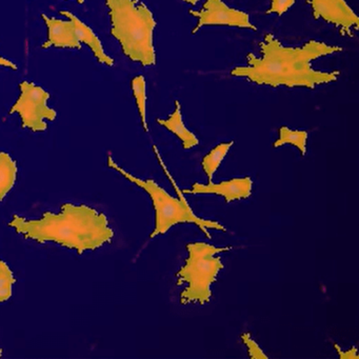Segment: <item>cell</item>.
Returning a JSON list of instances; mask_svg holds the SVG:
<instances>
[{
    "label": "cell",
    "instance_id": "6da1fadb",
    "mask_svg": "<svg viewBox=\"0 0 359 359\" xmlns=\"http://www.w3.org/2000/svg\"><path fill=\"white\" fill-rule=\"evenodd\" d=\"M341 51L342 48L317 41H310L302 48L285 47L269 33L260 43L262 57L248 54V66L236 67L231 75L272 88L315 89L317 86L337 81L340 73L314 70L311 66L313 60Z\"/></svg>",
    "mask_w": 359,
    "mask_h": 359
},
{
    "label": "cell",
    "instance_id": "7a4b0ae2",
    "mask_svg": "<svg viewBox=\"0 0 359 359\" xmlns=\"http://www.w3.org/2000/svg\"><path fill=\"white\" fill-rule=\"evenodd\" d=\"M9 226L24 235L25 238L41 243L52 241L75 250L79 255L100 249L114 237V231L109 226L108 217L104 213H98L86 205L70 203L62 205L60 213L45 212L39 219L14 215Z\"/></svg>",
    "mask_w": 359,
    "mask_h": 359
},
{
    "label": "cell",
    "instance_id": "3957f363",
    "mask_svg": "<svg viewBox=\"0 0 359 359\" xmlns=\"http://www.w3.org/2000/svg\"><path fill=\"white\" fill-rule=\"evenodd\" d=\"M111 20V34L121 43L123 54L144 67L156 64L153 35L156 20L138 0H106Z\"/></svg>",
    "mask_w": 359,
    "mask_h": 359
},
{
    "label": "cell",
    "instance_id": "277c9868",
    "mask_svg": "<svg viewBox=\"0 0 359 359\" xmlns=\"http://www.w3.org/2000/svg\"><path fill=\"white\" fill-rule=\"evenodd\" d=\"M108 165L111 169L121 173L126 180H130L136 186L144 189L150 195L155 211L154 231L150 235V238H155L158 235L165 234L176 224H184V222L196 224L209 238H211V234L209 233L210 229L226 232V229L219 222H213V220H205L195 215L192 208L187 203L186 199L182 196V193L178 189L177 192L180 194V198H174L167 191L163 190L161 186H158L154 180H140V178L132 175L129 172L119 167L113 161L112 156L108 157Z\"/></svg>",
    "mask_w": 359,
    "mask_h": 359
},
{
    "label": "cell",
    "instance_id": "5b68a950",
    "mask_svg": "<svg viewBox=\"0 0 359 359\" xmlns=\"http://www.w3.org/2000/svg\"><path fill=\"white\" fill-rule=\"evenodd\" d=\"M232 247H215L209 243H188L189 256L186 264L177 272V285L188 283V287L180 293V304L198 302L209 304L212 297L211 285L217 279L218 273L224 268L222 258L216 254L228 252Z\"/></svg>",
    "mask_w": 359,
    "mask_h": 359
},
{
    "label": "cell",
    "instance_id": "8992f818",
    "mask_svg": "<svg viewBox=\"0 0 359 359\" xmlns=\"http://www.w3.org/2000/svg\"><path fill=\"white\" fill-rule=\"evenodd\" d=\"M20 95L10 110V114L18 113L22 118V128L33 132H43L48 129L47 121H55L57 113L48 106L49 92L33 83H20Z\"/></svg>",
    "mask_w": 359,
    "mask_h": 359
},
{
    "label": "cell",
    "instance_id": "52a82bcc",
    "mask_svg": "<svg viewBox=\"0 0 359 359\" xmlns=\"http://www.w3.org/2000/svg\"><path fill=\"white\" fill-rule=\"evenodd\" d=\"M190 14L198 18L192 34H196L205 26H228L257 30L250 20L249 14L228 7L222 0H207L201 11L190 10Z\"/></svg>",
    "mask_w": 359,
    "mask_h": 359
},
{
    "label": "cell",
    "instance_id": "ba28073f",
    "mask_svg": "<svg viewBox=\"0 0 359 359\" xmlns=\"http://www.w3.org/2000/svg\"><path fill=\"white\" fill-rule=\"evenodd\" d=\"M315 20H325L340 29L341 34L353 36L352 28H359V20L346 0H308Z\"/></svg>",
    "mask_w": 359,
    "mask_h": 359
},
{
    "label": "cell",
    "instance_id": "9c48e42d",
    "mask_svg": "<svg viewBox=\"0 0 359 359\" xmlns=\"http://www.w3.org/2000/svg\"><path fill=\"white\" fill-rule=\"evenodd\" d=\"M253 182L250 177L234 178L226 180L220 184H213V182L208 184L195 182L192 188L184 189L182 191L184 194H215L224 197L226 203L231 201H241L251 196Z\"/></svg>",
    "mask_w": 359,
    "mask_h": 359
},
{
    "label": "cell",
    "instance_id": "30bf717a",
    "mask_svg": "<svg viewBox=\"0 0 359 359\" xmlns=\"http://www.w3.org/2000/svg\"><path fill=\"white\" fill-rule=\"evenodd\" d=\"M48 27V41L41 46L43 49L49 48H62V49H81L75 33L74 25L69 20H57L41 14Z\"/></svg>",
    "mask_w": 359,
    "mask_h": 359
},
{
    "label": "cell",
    "instance_id": "8fae6325",
    "mask_svg": "<svg viewBox=\"0 0 359 359\" xmlns=\"http://www.w3.org/2000/svg\"><path fill=\"white\" fill-rule=\"evenodd\" d=\"M62 16H66L68 20L74 25L75 33H76L77 39L79 43H86L90 49L93 52L94 56L97 58L100 64L106 65V66L112 67L114 65V60L110 56L107 55L102 47V41L96 36L94 31L89 26L81 22L77 16L69 11H60Z\"/></svg>",
    "mask_w": 359,
    "mask_h": 359
},
{
    "label": "cell",
    "instance_id": "7c38bea8",
    "mask_svg": "<svg viewBox=\"0 0 359 359\" xmlns=\"http://www.w3.org/2000/svg\"><path fill=\"white\" fill-rule=\"evenodd\" d=\"M157 123L169 130L176 137L180 138L182 142V148L184 150H190L194 147L198 146L199 140L194 133L190 131L182 121V106L180 102H175V110L167 119L158 118Z\"/></svg>",
    "mask_w": 359,
    "mask_h": 359
},
{
    "label": "cell",
    "instance_id": "4fadbf2b",
    "mask_svg": "<svg viewBox=\"0 0 359 359\" xmlns=\"http://www.w3.org/2000/svg\"><path fill=\"white\" fill-rule=\"evenodd\" d=\"M18 172L16 161L8 153L0 152V201L13 189Z\"/></svg>",
    "mask_w": 359,
    "mask_h": 359
},
{
    "label": "cell",
    "instance_id": "5bb4252c",
    "mask_svg": "<svg viewBox=\"0 0 359 359\" xmlns=\"http://www.w3.org/2000/svg\"><path fill=\"white\" fill-rule=\"evenodd\" d=\"M233 144H234L233 142H224V144H218L213 150L210 151L209 154L203 157V161H201V165H203L205 175L209 178V182H213L214 174L216 173L218 168L222 165V161H224V157L228 154Z\"/></svg>",
    "mask_w": 359,
    "mask_h": 359
},
{
    "label": "cell",
    "instance_id": "9a60e30c",
    "mask_svg": "<svg viewBox=\"0 0 359 359\" xmlns=\"http://www.w3.org/2000/svg\"><path fill=\"white\" fill-rule=\"evenodd\" d=\"M306 140H308V132L300 131V130H291L289 128L283 126L279 129V137L274 142V148H280L285 144H292L295 146L304 156L306 153Z\"/></svg>",
    "mask_w": 359,
    "mask_h": 359
},
{
    "label": "cell",
    "instance_id": "2e32d148",
    "mask_svg": "<svg viewBox=\"0 0 359 359\" xmlns=\"http://www.w3.org/2000/svg\"><path fill=\"white\" fill-rule=\"evenodd\" d=\"M131 87L134 98H135L136 106H137L138 112H140V119H142V127H144V131L148 132L146 79H144L142 75L134 77L133 81H132Z\"/></svg>",
    "mask_w": 359,
    "mask_h": 359
},
{
    "label": "cell",
    "instance_id": "e0dca14e",
    "mask_svg": "<svg viewBox=\"0 0 359 359\" xmlns=\"http://www.w3.org/2000/svg\"><path fill=\"white\" fill-rule=\"evenodd\" d=\"M15 277L6 262L0 259V302H5L12 297Z\"/></svg>",
    "mask_w": 359,
    "mask_h": 359
},
{
    "label": "cell",
    "instance_id": "ac0fdd59",
    "mask_svg": "<svg viewBox=\"0 0 359 359\" xmlns=\"http://www.w3.org/2000/svg\"><path fill=\"white\" fill-rule=\"evenodd\" d=\"M243 339V344L247 346L248 353H249V357L251 359H268L269 357L266 354H264L262 348L258 346L257 342L255 340L252 339L251 335L249 333H243L241 336Z\"/></svg>",
    "mask_w": 359,
    "mask_h": 359
},
{
    "label": "cell",
    "instance_id": "d6986e66",
    "mask_svg": "<svg viewBox=\"0 0 359 359\" xmlns=\"http://www.w3.org/2000/svg\"><path fill=\"white\" fill-rule=\"evenodd\" d=\"M295 4V0H271V8L266 11V14H277L283 15L289 11Z\"/></svg>",
    "mask_w": 359,
    "mask_h": 359
},
{
    "label": "cell",
    "instance_id": "ffe728a7",
    "mask_svg": "<svg viewBox=\"0 0 359 359\" xmlns=\"http://www.w3.org/2000/svg\"><path fill=\"white\" fill-rule=\"evenodd\" d=\"M334 346H335L336 350H337L338 354H339V357L341 359H358V355H357V348H355V346H353L351 350L346 351V352H344V351H341V348H339V346L338 344H334Z\"/></svg>",
    "mask_w": 359,
    "mask_h": 359
},
{
    "label": "cell",
    "instance_id": "44dd1931",
    "mask_svg": "<svg viewBox=\"0 0 359 359\" xmlns=\"http://www.w3.org/2000/svg\"><path fill=\"white\" fill-rule=\"evenodd\" d=\"M0 67H7V68L12 69V70H18V66L11 60H7V58L0 57Z\"/></svg>",
    "mask_w": 359,
    "mask_h": 359
},
{
    "label": "cell",
    "instance_id": "7402d4cb",
    "mask_svg": "<svg viewBox=\"0 0 359 359\" xmlns=\"http://www.w3.org/2000/svg\"><path fill=\"white\" fill-rule=\"evenodd\" d=\"M184 3L190 4V5L195 6L198 3L199 0H184Z\"/></svg>",
    "mask_w": 359,
    "mask_h": 359
},
{
    "label": "cell",
    "instance_id": "603a6c76",
    "mask_svg": "<svg viewBox=\"0 0 359 359\" xmlns=\"http://www.w3.org/2000/svg\"><path fill=\"white\" fill-rule=\"evenodd\" d=\"M77 3L81 4V5H83V3H85V0H76Z\"/></svg>",
    "mask_w": 359,
    "mask_h": 359
},
{
    "label": "cell",
    "instance_id": "cb8c5ba5",
    "mask_svg": "<svg viewBox=\"0 0 359 359\" xmlns=\"http://www.w3.org/2000/svg\"><path fill=\"white\" fill-rule=\"evenodd\" d=\"M3 356V350H0V357Z\"/></svg>",
    "mask_w": 359,
    "mask_h": 359
}]
</instances>
